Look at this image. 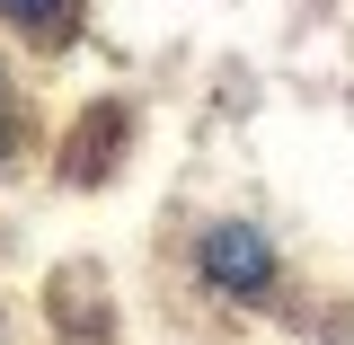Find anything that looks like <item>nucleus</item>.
<instances>
[{
    "mask_svg": "<svg viewBox=\"0 0 354 345\" xmlns=\"http://www.w3.org/2000/svg\"><path fill=\"white\" fill-rule=\"evenodd\" d=\"M195 265L213 274L221 292H239V301H257L266 283H274V239H266L257 221H213V230L195 239Z\"/></svg>",
    "mask_w": 354,
    "mask_h": 345,
    "instance_id": "nucleus-1",
    "label": "nucleus"
},
{
    "mask_svg": "<svg viewBox=\"0 0 354 345\" xmlns=\"http://www.w3.org/2000/svg\"><path fill=\"white\" fill-rule=\"evenodd\" d=\"M9 160H18V124L0 115V169H9Z\"/></svg>",
    "mask_w": 354,
    "mask_h": 345,
    "instance_id": "nucleus-3",
    "label": "nucleus"
},
{
    "mask_svg": "<svg viewBox=\"0 0 354 345\" xmlns=\"http://www.w3.org/2000/svg\"><path fill=\"white\" fill-rule=\"evenodd\" d=\"M0 18L27 27V36H62L71 27V0H0Z\"/></svg>",
    "mask_w": 354,
    "mask_h": 345,
    "instance_id": "nucleus-2",
    "label": "nucleus"
}]
</instances>
